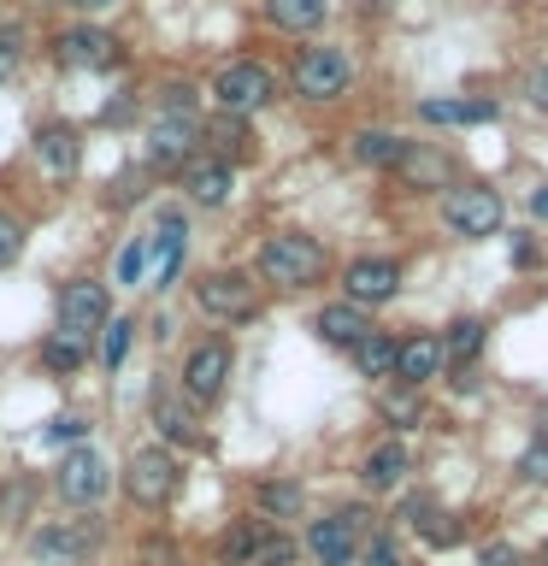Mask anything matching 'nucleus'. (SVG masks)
Returning <instances> with one entry per match:
<instances>
[{
    "label": "nucleus",
    "instance_id": "f257e3e1",
    "mask_svg": "<svg viewBox=\"0 0 548 566\" xmlns=\"http://www.w3.org/2000/svg\"><path fill=\"white\" fill-rule=\"evenodd\" d=\"M260 272H265V283H277V290H307V283L325 277V248L313 237H301V230H277V237H265V248H260Z\"/></svg>",
    "mask_w": 548,
    "mask_h": 566
},
{
    "label": "nucleus",
    "instance_id": "f03ea898",
    "mask_svg": "<svg viewBox=\"0 0 548 566\" xmlns=\"http://www.w3.org/2000/svg\"><path fill=\"white\" fill-rule=\"evenodd\" d=\"M177 484H183V467H177V454L166 449V442H154V449L130 454L124 490H130V502H136V507H159V502H171Z\"/></svg>",
    "mask_w": 548,
    "mask_h": 566
},
{
    "label": "nucleus",
    "instance_id": "7ed1b4c3",
    "mask_svg": "<svg viewBox=\"0 0 548 566\" xmlns=\"http://www.w3.org/2000/svg\"><path fill=\"white\" fill-rule=\"evenodd\" d=\"M272 95H277V77H272L265 65H254V60H236V65H224L219 77H212V101H219L230 118L260 113Z\"/></svg>",
    "mask_w": 548,
    "mask_h": 566
},
{
    "label": "nucleus",
    "instance_id": "20e7f679",
    "mask_svg": "<svg viewBox=\"0 0 548 566\" xmlns=\"http://www.w3.org/2000/svg\"><path fill=\"white\" fill-rule=\"evenodd\" d=\"M348 77H354V65L342 48H307L295 60V95H307V101H336L348 88Z\"/></svg>",
    "mask_w": 548,
    "mask_h": 566
},
{
    "label": "nucleus",
    "instance_id": "39448f33",
    "mask_svg": "<svg viewBox=\"0 0 548 566\" xmlns=\"http://www.w3.org/2000/svg\"><path fill=\"white\" fill-rule=\"evenodd\" d=\"M442 219H449L454 237H489L495 224H502V195L495 189H449V201H442Z\"/></svg>",
    "mask_w": 548,
    "mask_h": 566
},
{
    "label": "nucleus",
    "instance_id": "423d86ee",
    "mask_svg": "<svg viewBox=\"0 0 548 566\" xmlns=\"http://www.w3.org/2000/svg\"><path fill=\"white\" fill-rule=\"evenodd\" d=\"M95 331H106V290L101 283H65V295H60V336H77V343H88Z\"/></svg>",
    "mask_w": 548,
    "mask_h": 566
},
{
    "label": "nucleus",
    "instance_id": "0eeeda50",
    "mask_svg": "<svg viewBox=\"0 0 548 566\" xmlns=\"http://www.w3.org/2000/svg\"><path fill=\"white\" fill-rule=\"evenodd\" d=\"M194 142H201V124H194V113H159L148 124V166H183V159L194 154Z\"/></svg>",
    "mask_w": 548,
    "mask_h": 566
},
{
    "label": "nucleus",
    "instance_id": "6e6552de",
    "mask_svg": "<svg viewBox=\"0 0 548 566\" xmlns=\"http://www.w3.org/2000/svg\"><path fill=\"white\" fill-rule=\"evenodd\" d=\"M360 525H366V513H360V507L318 520V525L307 531V548L318 555V566H348V560H354V548H360Z\"/></svg>",
    "mask_w": 548,
    "mask_h": 566
},
{
    "label": "nucleus",
    "instance_id": "1a4fd4ad",
    "mask_svg": "<svg viewBox=\"0 0 548 566\" xmlns=\"http://www.w3.org/2000/svg\"><path fill=\"white\" fill-rule=\"evenodd\" d=\"M194 301H201V313H212V318H247L260 307L254 301V283H247L242 272H212V277H201L194 283Z\"/></svg>",
    "mask_w": 548,
    "mask_h": 566
},
{
    "label": "nucleus",
    "instance_id": "9d476101",
    "mask_svg": "<svg viewBox=\"0 0 548 566\" xmlns=\"http://www.w3.org/2000/svg\"><path fill=\"white\" fill-rule=\"evenodd\" d=\"M53 48H60V65H77V71H113L118 65V35L113 30H95V24L65 30Z\"/></svg>",
    "mask_w": 548,
    "mask_h": 566
},
{
    "label": "nucleus",
    "instance_id": "9b49d317",
    "mask_svg": "<svg viewBox=\"0 0 548 566\" xmlns=\"http://www.w3.org/2000/svg\"><path fill=\"white\" fill-rule=\"evenodd\" d=\"M106 484H113V467L95 454V449H71L65 467H60V495L65 502H101Z\"/></svg>",
    "mask_w": 548,
    "mask_h": 566
},
{
    "label": "nucleus",
    "instance_id": "f8f14e48",
    "mask_svg": "<svg viewBox=\"0 0 548 566\" xmlns=\"http://www.w3.org/2000/svg\"><path fill=\"white\" fill-rule=\"evenodd\" d=\"M224 378H230V348L224 343H201V348L189 354V366H183L189 401H219L224 396Z\"/></svg>",
    "mask_w": 548,
    "mask_h": 566
},
{
    "label": "nucleus",
    "instance_id": "ddd939ff",
    "mask_svg": "<svg viewBox=\"0 0 548 566\" xmlns=\"http://www.w3.org/2000/svg\"><path fill=\"white\" fill-rule=\"evenodd\" d=\"M183 242H189L183 212H159V230L148 242V277L159 283V290H166V283L177 277V265H183Z\"/></svg>",
    "mask_w": 548,
    "mask_h": 566
},
{
    "label": "nucleus",
    "instance_id": "4468645a",
    "mask_svg": "<svg viewBox=\"0 0 548 566\" xmlns=\"http://www.w3.org/2000/svg\"><path fill=\"white\" fill-rule=\"evenodd\" d=\"M35 166H42L53 184L77 177V166H83V142H77V130H71V124H48V130L35 136Z\"/></svg>",
    "mask_w": 548,
    "mask_h": 566
},
{
    "label": "nucleus",
    "instance_id": "2eb2a0df",
    "mask_svg": "<svg viewBox=\"0 0 548 566\" xmlns=\"http://www.w3.org/2000/svg\"><path fill=\"white\" fill-rule=\"evenodd\" d=\"M401 290V265L396 260H354L348 265V301L354 307H378Z\"/></svg>",
    "mask_w": 548,
    "mask_h": 566
},
{
    "label": "nucleus",
    "instance_id": "dca6fc26",
    "mask_svg": "<svg viewBox=\"0 0 548 566\" xmlns=\"http://www.w3.org/2000/svg\"><path fill=\"white\" fill-rule=\"evenodd\" d=\"M183 189H189V201H201V207H224L230 201V166L219 154H189L183 159Z\"/></svg>",
    "mask_w": 548,
    "mask_h": 566
},
{
    "label": "nucleus",
    "instance_id": "f3484780",
    "mask_svg": "<svg viewBox=\"0 0 548 566\" xmlns=\"http://www.w3.org/2000/svg\"><path fill=\"white\" fill-rule=\"evenodd\" d=\"M88 543H95V531L88 525H53L35 537V560H48V566H77L88 555Z\"/></svg>",
    "mask_w": 548,
    "mask_h": 566
},
{
    "label": "nucleus",
    "instance_id": "a211bd4d",
    "mask_svg": "<svg viewBox=\"0 0 548 566\" xmlns=\"http://www.w3.org/2000/svg\"><path fill=\"white\" fill-rule=\"evenodd\" d=\"M313 325H318V336H325L330 348H354L360 336H371V318L354 307V301H336V307H325L313 318Z\"/></svg>",
    "mask_w": 548,
    "mask_h": 566
},
{
    "label": "nucleus",
    "instance_id": "6ab92c4d",
    "mask_svg": "<svg viewBox=\"0 0 548 566\" xmlns=\"http://www.w3.org/2000/svg\"><path fill=\"white\" fill-rule=\"evenodd\" d=\"M436 366H442V343H436V336H413V343L396 348V378L407 389H419L424 378H436Z\"/></svg>",
    "mask_w": 548,
    "mask_h": 566
},
{
    "label": "nucleus",
    "instance_id": "aec40b11",
    "mask_svg": "<svg viewBox=\"0 0 548 566\" xmlns=\"http://www.w3.org/2000/svg\"><path fill=\"white\" fill-rule=\"evenodd\" d=\"M407 467H413V460H407V442H378V449L366 454L360 478H366L371 490H396L401 478H407Z\"/></svg>",
    "mask_w": 548,
    "mask_h": 566
},
{
    "label": "nucleus",
    "instance_id": "412c9836",
    "mask_svg": "<svg viewBox=\"0 0 548 566\" xmlns=\"http://www.w3.org/2000/svg\"><path fill=\"white\" fill-rule=\"evenodd\" d=\"M396 336H383V331H371V336H360L354 343V366L366 371V378H396Z\"/></svg>",
    "mask_w": 548,
    "mask_h": 566
},
{
    "label": "nucleus",
    "instance_id": "4be33fe9",
    "mask_svg": "<svg viewBox=\"0 0 548 566\" xmlns=\"http://www.w3.org/2000/svg\"><path fill=\"white\" fill-rule=\"evenodd\" d=\"M407 525H413L424 543H436V548L460 543V525H454V520H449V513H442V507H431V502H407Z\"/></svg>",
    "mask_w": 548,
    "mask_h": 566
},
{
    "label": "nucleus",
    "instance_id": "5701e85b",
    "mask_svg": "<svg viewBox=\"0 0 548 566\" xmlns=\"http://www.w3.org/2000/svg\"><path fill=\"white\" fill-rule=\"evenodd\" d=\"M265 12H272L277 30H318L325 24V0H265Z\"/></svg>",
    "mask_w": 548,
    "mask_h": 566
},
{
    "label": "nucleus",
    "instance_id": "b1692460",
    "mask_svg": "<svg viewBox=\"0 0 548 566\" xmlns=\"http://www.w3.org/2000/svg\"><path fill=\"white\" fill-rule=\"evenodd\" d=\"M154 424H159V437H166V442H201V431H194V419H189V407L171 401V396H159V389H154Z\"/></svg>",
    "mask_w": 548,
    "mask_h": 566
},
{
    "label": "nucleus",
    "instance_id": "393cba45",
    "mask_svg": "<svg viewBox=\"0 0 548 566\" xmlns=\"http://www.w3.org/2000/svg\"><path fill=\"white\" fill-rule=\"evenodd\" d=\"M401 154H407V142L389 136V130H360L354 136V159H360V166H401Z\"/></svg>",
    "mask_w": 548,
    "mask_h": 566
},
{
    "label": "nucleus",
    "instance_id": "a878e982",
    "mask_svg": "<svg viewBox=\"0 0 548 566\" xmlns=\"http://www.w3.org/2000/svg\"><path fill=\"white\" fill-rule=\"evenodd\" d=\"M419 113H424V124H484V118H495V106L489 101H424Z\"/></svg>",
    "mask_w": 548,
    "mask_h": 566
},
{
    "label": "nucleus",
    "instance_id": "bb28decb",
    "mask_svg": "<svg viewBox=\"0 0 548 566\" xmlns=\"http://www.w3.org/2000/svg\"><path fill=\"white\" fill-rule=\"evenodd\" d=\"M477 348H484V318H460V325H449V336H442V360H454V366L477 360Z\"/></svg>",
    "mask_w": 548,
    "mask_h": 566
},
{
    "label": "nucleus",
    "instance_id": "cd10ccee",
    "mask_svg": "<svg viewBox=\"0 0 548 566\" xmlns=\"http://www.w3.org/2000/svg\"><path fill=\"white\" fill-rule=\"evenodd\" d=\"M260 537H265V525H254V520H242V525H230L224 531V566H247L254 560V548H260Z\"/></svg>",
    "mask_w": 548,
    "mask_h": 566
},
{
    "label": "nucleus",
    "instance_id": "c85d7f7f",
    "mask_svg": "<svg viewBox=\"0 0 548 566\" xmlns=\"http://www.w3.org/2000/svg\"><path fill=\"white\" fill-rule=\"evenodd\" d=\"M83 354H88V343H77V336H48V343H42V366L48 371H77Z\"/></svg>",
    "mask_w": 548,
    "mask_h": 566
},
{
    "label": "nucleus",
    "instance_id": "c756f323",
    "mask_svg": "<svg viewBox=\"0 0 548 566\" xmlns=\"http://www.w3.org/2000/svg\"><path fill=\"white\" fill-rule=\"evenodd\" d=\"M212 142H219V159H224V166H230V159H242L247 154V130H242V118H212V130H207Z\"/></svg>",
    "mask_w": 548,
    "mask_h": 566
},
{
    "label": "nucleus",
    "instance_id": "7c9ffc66",
    "mask_svg": "<svg viewBox=\"0 0 548 566\" xmlns=\"http://www.w3.org/2000/svg\"><path fill=\"white\" fill-rule=\"evenodd\" d=\"M260 507L272 520H295L301 513V484H260Z\"/></svg>",
    "mask_w": 548,
    "mask_h": 566
},
{
    "label": "nucleus",
    "instance_id": "2f4dec72",
    "mask_svg": "<svg viewBox=\"0 0 548 566\" xmlns=\"http://www.w3.org/2000/svg\"><path fill=\"white\" fill-rule=\"evenodd\" d=\"M247 566H295V543H289V537H277V531H265Z\"/></svg>",
    "mask_w": 548,
    "mask_h": 566
},
{
    "label": "nucleus",
    "instance_id": "473e14b6",
    "mask_svg": "<svg viewBox=\"0 0 548 566\" xmlns=\"http://www.w3.org/2000/svg\"><path fill=\"white\" fill-rule=\"evenodd\" d=\"M401 171L413 177V184H442V177H449V166H442L436 154H413V148L401 154Z\"/></svg>",
    "mask_w": 548,
    "mask_h": 566
},
{
    "label": "nucleus",
    "instance_id": "72a5a7b5",
    "mask_svg": "<svg viewBox=\"0 0 548 566\" xmlns=\"http://www.w3.org/2000/svg\"><path fill=\"white\" fill-rule=\"evenodd\" d=\"M130 318H113V331H106V343H101V360H106V371H113L118 360H124V354H130Z\"/></svg>",
    "mask_w": 548,
    "mask_h": 566
},
{
    "label": "nucleus",
    "instance_id": "f704fd0d",
    "mask_svg": "<svg viewBox=\"0 0 548 566\" xmlns=\"http://www.w3.org/2000/svg\"><path fill=\"white\" fill-rule=\"evenodd\" d=\"M383 419L389 424H419V389H407V396H383Z\"/></svg>",
    "mask_w": 548,
    "mask_h": 566
},
{
    "label": "nucleus",
    "instance_id": "c9c22d12",
    "mask_svg": "<svg viewBox=\"0 0 548 566\" xmlns=\"http://www.w3.org/2000/svg\"><path fill=\"white\" fill-rule=\"evenodd\" d=\"M18 254H24V224L12 212H0V265H12Z\"/></svg>",
    "mask_w": 548,
    "mask_h": 566
},
{
    "label": "nucleus",
    "instance_id": "e433bc0d",
    "mask_svg": "<svg viewBox=\"0 0 548 566\" xmlns=\"http://www.w3.org/2000/svg\"><path fill=\"white\" fill-rule=\"evenodd\" d=\"M141 272H148V242H130L118 254V283H141Z\"/></svg>",
    "mask_w": 548,
    "mask_h": 566
},
{
    "label": "nucleus",
    "instance_id": "4c0bfd02",
    "mask_svg": "<svg viewBox=\"0 0 548 566\" xmlns=\"http://www.w3.org/2000/svg\"><path fill=\"white\" fill-rule=\"evenodd\" d=\"M366 566H407V560H401V548L389 543V537H371L366 543Z\"/></svg>",
    "mask_w": 548,
    "mask_h": 566
},
{
    "label": "nucleus",
    "instance_id": "58836bf2",
    "mask_svg": "<svg viewBox=\"0 0 548 566\" xmlns=\"http://www.w3.org/2000/svg\"><path fill=\"white\" fill-rule=\"evenodd\" d=\"M477 566H519V548H513V543H484Z\"/></svg>",
    "mask_w": 548,
    "mask_h": 566
},
{
    "label": "nucleus",
    "instance_id": "ea45409f",
    "mask_svg": "<svg viewBox=\"0 0 548 566\" xmlns=\"http://www.w3.org/2000/svg\"><path fill=\"white\" fill-rule=\"evenodd\" d=\"M525 478L530 484H548V442H537V449L525 454Z\"/></svg>",
    "mask_w": 548,
    "mask_h": 566
},
{
    "label": "nucleus",
    "instance_id": "a19ab883",
    "mask_svg": "<svg viewBox=\"0 0 548 566\" xmlns=\"http://www.w3.org/2000/svg\"><path fill=\"white\" fill-rule=\"evenodd\" d=\"M83 431H88L83 419H53V424H48V437H53V442H83Z\"/></svg>",
    "mask_w": 548,
    "mask_h": 566
},
{
    "label": "nucleus",
    "instance_id": "79ce46f5",
    "mask_svg": "<svg viewBox=\"0 0 548 566\" xmlns=\"http://www.w3.org/2000/svg\"><path fill=\"white\" fill-rule=\"evenodd\" d=\"M18 71V35H7V42H0V83H7Z\"/></svg>",
    "mask_w": 548,
    "mask_h": 566
},
{
    "label": "nucleus",
    "instance_id": "37998d69",
    "mask_svg": "<svg viewBox=\"0 0 548 566\" xmlns=\"http://www.w3.org/2000/svg\"><path fill=\"white\" fill-rule=\"evenodd\" d=\"M530 101H537V113H548V65L530 77Z\"/></svg>",
    "mask_w": 548,
    "mask_h": 566
},
{
    "label": "nucleus",
    "instance_id": "c03bdc74",
    "mask_svg": "<svg viewBox=\"0 0 548 566\" xmlns=\"http://www.w3.org/2000/svg\"><path fill=\"white\" fill-rule=\"evenodd\" d=\"M530 212H537V219H548V189H537V195H530Z\"/></svg>",
    "mask_w": 548,
    "mask_h": 566
},
{
    "label": "nucleus",
    "instance_id": "a18cd8bd",
    "mask_svg": "<svg viewBox=\"0 0 548 566\" xmlns=\"http://www.w3.org/2000/svg\"><path fill=\"white\" fill-rule=\"evenodd\" d=\"M77 12H101V7H113V0H71Z\"/></svg>",
    "mask_w": 548,
    "mask_h": 566
},
{
    "label": "nucleus",
    "instance_id": "49530a36",
    "mask_svg": "<svg viewBox=\"0 0 548 566\" xmlns=\"http://www.w3.org/2000/svg\"><path fill=\"white\" fill-rule=\"evenodd\" d=\"M542 560H548V548H542Z\"/></svg>",
    "mask_w": 548,
    "mask_h": 566
}]
</instances>
